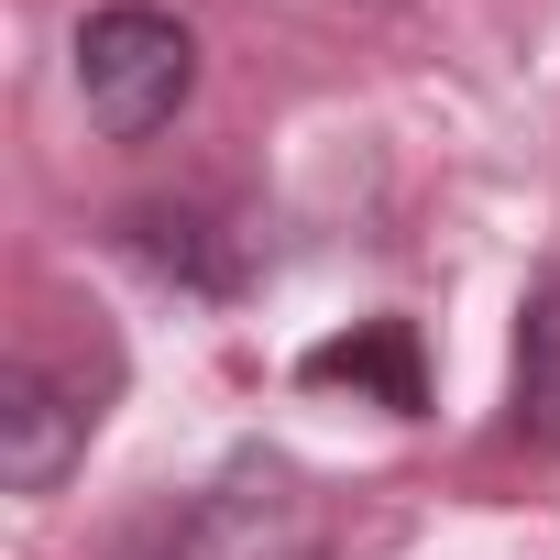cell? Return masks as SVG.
Masks as SVG:
<instances>
[{
	"mask_svg": "<svg viewBox=\"0 0 560 560\" xmlns=\"http://www.w3.org/2000/svg\"><path fill=\"white\" fill-rule=\"evenodd\" d=\"M298 385H352V396H374L385 418H418V407H429V352H418V319H363V330L319 341V352L298 363Z\"/></svg>",
	"mask_w": 560,
	"mask_h": 560,
	"instance_id": "277c9868",
	"label": "cell"
},
{
	"mask_svg": "<svg viewBox=\"0 0 560 560\" xmlns=\"http://www.w3.org/2000/svg\"><path fill=\"white\" fill-rule=\"evenodd\" d=\"M121 253L176 298H242V231H220L209 209L143 198V209H121Z\"/></svg>",
	"mask_w": 560,
	"mask_h": 560,
	"instance_id": "3957f363",
	"label": "cell"
},
{
	"mask_svg": "<svg viewBox=\"0 0 560 560\" xmlns=\"http://www.w3.org/2000/svg\"><path fill=\"white\" fill-rule=\"evenodd\" d=\"M198 89V34L154 0H110L78 23V100L110 143H154Z\"/></svg>",
	"mask_w": 560,
	"mask_h": 560,
	"instance_id": "6da1fadb",
	"label": "cell"
},
{
	"mask_svg": "<svg viewBox=\"0 0 560 560\" xmlns=\"http://www.w3.org/2000/svg\"><path fill=\"white\" fill-rule=\"evenodd\" d=\"M89 429H100V385H67L34 352L0 363V483H12V494H56L78 472Z\"/></svg>",
	"mask_w": 560,
	"mask_h": 560,
	"instance_id": "7a4b0ae2",
	"label": "cell"
},
{
	"mask_svg": "<svg viewBox=\"0 0 560 560\" xmlns=\"http://www.w3.org/2000/svg\"><path fill=\"white\" fill-rule=\"evenodd\" d=\"M505 429L527 451H560V253L527 275V298H516V396H505Z\"/></svg>",
	"mask_w": 560,
	"mask_h": 560,
	"instance_id": "5b68a950",
	"label": "cell"
}]
</instances>
